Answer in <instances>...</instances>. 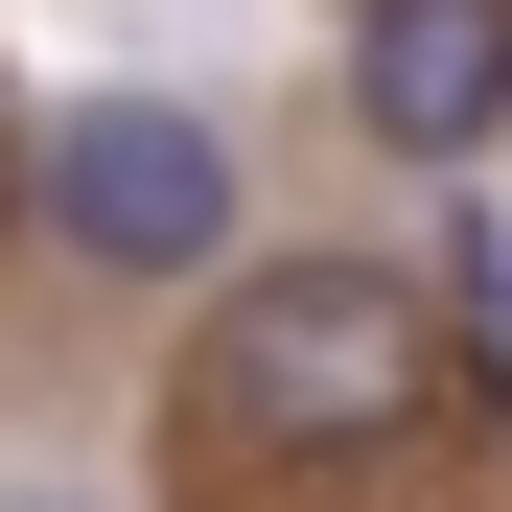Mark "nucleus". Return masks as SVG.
<instances>
[{
  "label": "nucleus",
  "mask_w": 512,
  "mask_h": 512,
  "mask_svg": "<svg viewBox=\"0 0 512 512\" xmlns=\"http://www.w3.org/2000/svg\"><path fill=\"white\" fill-rule=\"evenodd\" d=\"M419 419H443V303H419L396 256H256L210 303V443L233 466H373Z\"/></svg>",
  "instance_id": "obj_1"
},
{
  "label": "nucleus",
  "mask_w": 512,
  "mask_h": 512,
  "mask_svg": "<svg viewBox=\"0 0 512 512\" xmlns=\"http://www.w3.org/2000/svg\"><path fill=\"white\" fill-rule=\"evenodd\" d=\"M233 210H256V163H233V117H187V94H70V117H24V233L70 256V280H117V303L210 280Z\"/></svg>",
  "instance_id": "obj_2"
},
{
  "label": "nucleus",
  "mask_w": 512,
  "mask_h": 512,
  "mask_svg": "<svg viewBox=\"0 0 512 512\" xmlns=\"http://www.w3.org/2000/svg\"><path fill=\"white\" fill-rule=\"evenodd\" d=\"M350 117L396 163H489L512 140V0H350Z\"/></svg>",
  "instance_id": "obj_3"
},
{
  "label": "nucleus",
  "mask_w": 512,
  "mask_h": 512,
  "mask_svg": "<svg viewBox=\"0 0 512 512\" xmlns=\"http://www.w3.org/2000/svg\"><path fill=\"white\" fill-rule=\"evenodd\" d=\"M443 373H466V396L512 419V256H466V303H443Z\"/></svg>",
  "instance_id": "obj_4"
},
{
  "label": "nucleus",
  "mask_w": 512,
  "mask_h": 512,
  "mask_svg": "<svg viewBox=\"0 0 512 512\" xmlns=\"http://www.w3.org/2000/svg\"><path fill=\"white\" fill-rule=\"evenodd\" d=\"M0 210H24V94H0Z\"/></svg>",
  "instance_id": "obj_5"
},
{
  "label": "nucleus",
  "mask_w": 512,
  "mask_h": 512,
  "mask_svg": "<svg viewBox=\"0 0 512 512\" xmlns=\"http://www.w3.org/2000/svg\"><path fill=\"white\" fill-rule=\"evenodd\" d=\"M0 512H117V489H0Z\"/></svg>",
  "instance_id": "obj_6"
}]
</instances>
